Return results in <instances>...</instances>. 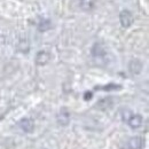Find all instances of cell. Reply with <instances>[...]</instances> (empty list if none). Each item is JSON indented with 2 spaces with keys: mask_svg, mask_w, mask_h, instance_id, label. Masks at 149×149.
<instances>
[{
  "mask_svg": "<svg viewBox=\"0 0 149 149\" xmlns=\"http://www.w3.org/2000/svg\"><path fill=\"white\" fill-rule=\"evenodd\" d=\"M19 126L23 132L31 133L35 129V122H33V119H31L29 117H25V118H22L19 122Z\"/></svg>",
  "mask_w": 149,
  "mask_h": 149,
  "instance_id": "7a4b0ae2",
  "label": "cell"
},
{
  "mask_svg": "<svg viewBox=\"0 0 149 149\" xmlns=\"http://www.w3.org/2000/svg\"><path fill=\"white\" fill-rule=\"evenodd\" d=\"M92 55L95 58H102L107 55V49L101 42H95L92 47Z\"/></svg>",
  "mask_w": 149,
  "mask_h": 149,
  "instance_id": "277c9868",
  "label": "cell"
},
{
  "mask_svg": "<svg viewBox=\"0 0 149 149\" xmlns=\"http://www.w3.org/2000/svg\"><path fill=\"white\" fill-rule=\"evenodd\" d=\"M96 0H79V7L85 10V12H90L95 7Z\"/></svg>",
  "mask_w": 149,
  "mask_h": 149,
  "instance_id": "9c48e42d",
  "label": "cell"
},
{
  "mask_svg": "<svg viewBox=\"0 0 149 149\" xmlns=\"http://www.w3.org/2000/svg\"><path fill=\"white\" fill-rule=\"evenodd\" d=\"M120 88V85H115V84H110V85H107L106 87H103V90L106 91H109V90H119Z\"/></svg>",
  "mask_w": 149,
  "mask_h": 149,
  "instance_id": "7c38bea8",
  "label": "cell"
},
{
  "mask_svg": "<svg viewBox=\"0 0 149 149\" xmlns=\"http://www.w3.org/2000/svg\"><path fill=\"white\" fill-rule=\"evenodd\" d=\"M51 28H52V22L48 19H42L38 23V30L40 32H45V31L49 30Z\"/></svg>",
  "mask_w": 149,
  "mask_h": 149,
  "instance_id": "30bf717a",
  "label": "cell"
},
{
  "mask_svg": "<svg viewBox=\"0 0 149 149\" xmlns=\"http://www.w3.org/2000/svg\"><path fill=\"white\" fill-rule=\"evenodd\" d=\"M132 113L133 112L131 111V110H129V109H123L122 110V118H123V120L124 122H127V119L132 116Z\"/></svg>",
  "mask_w": 149,
  "mask_h": 149,
  "instance_id": "8fae6325",
  "label": "cell"
},
{
  "mask_svg": "<svg viewBox=\"0 0 149 149\" xmlns=\"http://www.w3.org/2000/svg\"><path fill=\"white\" fill-rule=\"evenodd\" d=\"M126 123H127V125L130 126L131 129L136 130V129L141 127V125H142V123H143V118H142V116L139 115V113H132V116L127 119Z\"/></svg>",
  "mask_w": 149,
  "mask_h": 149,
  "instance_id": "3957f363",
  "label": "cell"
},
{
  "mask_svg": "<svg viewBox=\"0 0 149 149\" xmlns=\"http://www.w3.org/2000/svg\"><path fill=\"white\" fill-rule=\"evenodd\" d=\"M84 99H85L86 101H87V100H91V99H92V93H91V92H86V93H85V96H84Z\"/></svg>",
  "mask_w": 149,
  "mask_h": 149,
  "instance_id": "4fadbf2b",
  "label": "cell"
},
{
  "mask_svg": "<svg viewBox=\"0 0 149 149\" xmlns=\"http://www.w3.org/2000/svg\"><path fill=\"white\" fill-rule=\"evenodd\" d=\"M70 117L71 116H70V112L68 111V109L62 108L58 112V115H57V123L62 126H67L70 122Z\"/></svg>",
  "mask_w": 149,
  "mask_h": 149,
  "instance_id": "5b68a950",
  "label": "cell"
},
{
  "mask_svg": "<svg viewBox=\"0 0 149 149\" xmlns=\"http://www.w3.org/2000/svg\"><path fill=\"white\" fill-rule=\"evenodd\" d=\"M49 60H51V54L48 52H46V51L38 52L37 55H36V58H35L37 65H45V64L48 63Z\"/></svg>",
  "mask_w": 149,
  "mask_h": 149,
  "instance_id": "52a82bcc",
  "label": "cell"
},
{
  "mask_svg": "<svg viewBox=\"0 0 149 149\" xmlns=\"http://www.w3.org/2000/svg\"><path fill=\"white\" fill-rule=\"evenodd\" d=\"M119 22H120V25L124 28V29H127L130 28L131 25L133 24V15L130 10L127 9H124L119 13Z\"/></svg>",
  "mask_w": 149,
  "mask_h": 149,
  "instance_id": "6da1fadb",
  "label": "cell"
},
{
  "mask_svg": "<svg viewBox=\"0 0 149 149\" xmlns=\"http://www.w3.org/2000/svg\"><path fill=\"white\" fill-rule=\"evenodd\" d=\"M143 145H145V140L141 136H132L127 141L129 149H142Z\"/></svg>",
  "mask_w": 149,
  "mask_h": 149,
  "instance_id": "8992f818",
  "label": "cell"
},
{
  "mask_svg": "<svg viewBox=\"0 0 149 149\" xmlns=\"http://www.w3.org/2000/svg\"><path fill=\"white\" fill-rule=\"evenodd\" d=\"M129 69H130L131 74H138L141 72L142 70V63L140 60H132L130 62V65H129Z\"/></svg>",
  "mask_w": 149,
  "mask_h": 149,
  "instance_id": "ba28073f",
  "label": "cell"
}]
</instances>
